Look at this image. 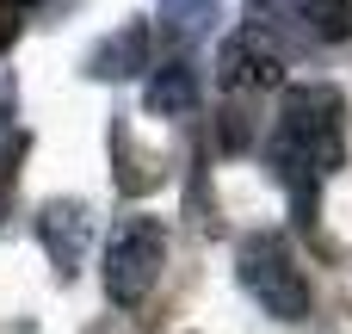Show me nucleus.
Listing matches in <instances>:
<instances>
[{
	"mask_svg": "<svg viewBox=\"0 0 352 334\" xmlns=\"http://www.w3.org/2000/svg\"><path fill=\"white\" fill-rule=\"evenodd\" d=\"M272 167L297 198V223H316V180L346 167V93L340 87H291L278 130H272Z\"/></svg>",
	"mask_w": 352,
	"mask_h": 334,
	"instance_id": "nucleus-1",
	"label": "nucleus"
},
{
	"mask_svg": "<svg viewBox=\"0 0 352 334\" xmlns=\"http://www.w3.org/2000/svg\"><path fill=\"white\" fill-rule=\"evenodd\" d=\"M235 273H241V291H248L272 322H303V316H309V279H303V267H297V254H291L285 236H272V229L241 236Z\"/></svg>",
	"mask_w": 352,
	"mask_h": 334,
	"instance_id": "nucleus-2",
	"label": "nucleus"
},
{
	"mask_svg": "<svg viewBox=\"0 0 352 334\" xmlns=\"http://www.w3.org/2000/svg\"><path fill=\"white\" fill-rule=\"evenodd\" d=\"M161 267H167V229L155 217H124L105 242V298L118 310H136L161 285Z\"/></svg>",
	"mask_w": 352,
	"mask_h": 334,
	"instance_id": "nucleus-3",
	"label": "nucleus"
},
{
	"mask_svg": "<svg viewBox=\"0 0 352 334\" xmlns=\"http://www.w3.org/2000/svg\"><path fill=\"white\" fill-rule=\"evenodd\" d=\"M37 242H43L50 267L68 279V273L80 267L87 242H93V211H87L80 198H50V205H43V217H37Z\"/></svg>",
	"mask_w": 352,
	"mask_h": 334,
	"instance_id": "nucleus-4",
	"label": "nucleus"
},
{
	"mask_svg": "<svg viewBox=\"0 0 352 334\" xmlns=\"http://www.w3.org/2000/svg\"><path fill=\"white\" fill-rule=\"evenodd\" d=\"M217 81L229 93H254V87H278L285 81V56L272 43H260L254 31H235L223 50H217Z\"/></svg>",
	"mask_w": 352,
	"mask_h": 334,
	"instance_id": "nucleus-5",
	"label": "nucleus"
},
{
	"mask_svg": "<svg viewBox=\"0 0 352 334\" xmlns=\"http://www.w3.org/2000/svg\"><path fill=\"white\" fill-rule=\"evenodd\" d=\"M148 68V25L142 19H124L111 37H99L93 43V56H87V74L93 81H130V74H142Z\"/></svg>",
	"mask_w": 352,
	"mask_h": 334,
	"instance_id": "nucleus-6",
	"label": "nucleus"
},
{
	"mask_svg": "<svg viewBox=\"0 0 352 334\" xmlns=\"http://www.w3.org/2000/svg\"><path fill=\"white\" fill-rule=\"evenodd\" d=\"M142 99H148L155 118H192L198 112V74L186 62H167V68H155V81H148Z\"/></svg>",
	"mask_w": 352,
	"mask_h": 334,
	"instance_id": "nucleus-7",
	"label": "nucleus"
},
{
	"mask_svg": "<svg viewBox=\"0 0 352 334\" xmlns=\"http://www.w3.org/2000/svg\"><path fill=\"white\" fill-rule=\"evenodd\" d=\"M285 6L297 12L309 43H346L352 37V0H285Z\"/></svg>",
	"mask_w": 352,
	"mask_h": 334,
	"instance_id": "nucleus-8",
	"label": "nucleus"
},
{
	"mask_svg": "<svg viewBox=\"0 0 352 334\" xmlns=\"http://www.w3.org/2000/svg\"><path fill=\"white\" fill-rule=\"evenodd\" d=\"M111 155H118V192L142 198L148 186H161V161L136 155V143H130V130H124V124H111Z\"/></svg>",
	"mask_w": 352,
	"mask_h": 334,
	"instance_id": "nucleus-9",
	"label": "nucleus"
},
{
	"mask_svg": "<svg viewBox=\"0 0 352 334\" xmlns=\"http://www.w3.org/2000/svg\"><path fill=\"white\" fill-rule=\"evenodd\" d=\"M210 12H217V0H167L161 6V31L167 37H198Z\"/></svg>",
	"mask_w": 352,
	"mask_h": 334,
	"instance_id": "nucleus-10",
	"label": "nucleus"
},
{
	"mask_svg": "<svg viewBox=\"0 0 352 334\" xmlns=\"http://www.w3.org/2000/svg\"><path fill=\"white\" fill-rule=\"evenodd\" d=\"M248 136H254L248 130V112H223V149L235 155V149H248Z\"/></svg>",
	"mask_w": 352,
	"mask_h": 334,
	"instance_id": "nucleus-11",
	"label": "nucleus"
},
{
	"mask_svg": "<svg viewBox=\"0 0 352 334\" xmlns=\"http://www.w3.org/2000/svg\"><path fill=\"white\" fill-rule=\"evenodd\" d=\"M12 112H19V81H12V68H0V130L12 124Z\"/></svg>",
	"mask_w": 352,
	"mask_h": 334,
	"instance_id": "nucleus-12",
	"label": "nucleus"
},
{
	"mask_svg": "<svg viewBox=\"0 0 352 334\" xmlns=\"http://www.w3.org/2000/svg\"><path fill=\"white\" fill-rule=\"evenodd\" d=\"M12 37H19V6H12V0H0V50H6Z\"/></svg>",
	"mask_w": 352,
	"mask_h": 334,
	"instance_id": "nucleus-13",
	"label": "nucleus"
}]
</instances>
